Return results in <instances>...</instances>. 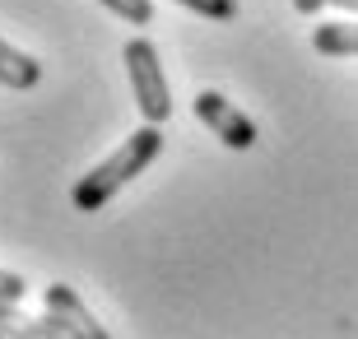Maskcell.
I'll use <instances>...</instances> for the list:
<instances>
[{
    "mask_svg": "<svg viewBox=\"0 0 358 339\" xmlns=\"http://www.w3.org/2000/svg\"><path fill=\"white\" fill-rule=\"evenodd\" d=\"M159 154H163V131H159V126H140V131L126 135V140H121L117 149H112V154L98 163V168L84 172L80 182H75V191H70V205L84 209V214L103 209L107 200L121 191V186H131Z\"/></svg>",
    "mask_w": 358,
    "mask_h": 339,
    "instance_id": "1",
    "label": "cell"
},
{
    "mask_svg": "<svg viewBox=\"0 0 358 339\" xmlns=\"http://www.w3.org/2000/svg\"><path fill=\"white\" fill-rule=\"evenodd\" d=\"M121 61H126V75H131V89H135V107L145 126H163L173 117V93H168V75H163V61H159V47L149 38H131L121 47Z\"/></svg>",
    "mask_w": 358,
    "mask_h": 339,
    "instance_id": "2",
    "label": "cell"
},
{
    "mask_svg": "<svg viewBox=\"0 0 358 339\" xmlns=\"http://www.w3.org/2000/svg\"><path fill=\"white\" fill-rule=\"evenodd\" d=\"M191 107H196V117L210 126V135H219L228 149H252V144L261 140L256 121L247 117V112H238V107L228 103L224 93L205 89V93H196V103H191Z\"/></svg>",
    "mask_w": 358,
    "mask_h": 339,
    "instance_id": "3",
    "label": "cell"
},
{
    "mask_svg": "<svg viewBox=\"0 0 358 339\" xmlns=\"http://www.w3.org/2000/svg\"><path fill=\"white\" fill-rule=\"evenodd\" d=\"M42 307H47V321H52L66 339H112L98 321H93V312L84 307V298L70 284H47L42 288Z\"/></svg>",
    "mask_w": 358,
    "mask_h": 339,
    "instance_id": "4",
    "label": "cell"
},
{
    "mask_svg": "<svg viewBox=\"0 0 358 339\" xmlns=\"http://www.w3.org/2000/svg\"><path fill=\"white\" fill-rule=\"evenodd\" d=\"M0 330H5V339H66L47 316H38V321L24 316L19 302H0Z\"/></svg>",
    "mask_w": 358,
    "mask_h": 339,
    "instance_id": "5",
    "label": "cell"
},
{
    "mask_svg": "<svg viewBox=\"0 0 358 339\" xmlns=\"http://www.w3.org/2000/svg\"><path fill=\"white\" fill-rule=\"evenodd\" d=\"M38 79H42V66H38V61L0 38V84H5V89H33Z\"/></svg>",
    "mask_w": 358,
    "mask_h": 339,
    "instance_id": "6",
    "label": "cell"
},
{
    "mask_svg": "<svg viewBox=\"0 0 358 339\" xmlns=\"http://www.w3.org/2000/svg\"><path fill=\"white\" fill-rule=\"evenodd\" d=\"M312 47L321 56H358V24H317Z\"/></svg>",
    "mask_w": 358,
    "mask_h": 339,
    "instance_id": "7",
    "label": "cell"
},
{
    "mask_svg": "<svg viewBox=\"0 0 358 339\" xmlns=\"http://www.w3.org/2000/svg\"><path fill=\"white\" fill-rule=\"evenodd\" d=\"M173 5L200 14V19H210V24H233L242 14V0H173Z\"/></svg>",
    "mask_w": 358,
    "mask_h": 339,
    "instance_id": "8",
    "label": "cell"
},
{
    "mask_svg": "<svg viewBox=\"0 0 358 339\" xmlns=\"http://www.w3.org/2000/svg\"><path fill=\"white\" fill-rule=\"evenodd\" d=\"M103 5H107L112 14H117V19L135 24V28L154 24V0H103Z\"/></svg>",
    "mask_w": 358,
    "mask_h": 339,
    "instance_id": "9",
    "label": "cell"
},
{
    "mask_svg": "<svg viewBox=\"0 0 358 339\" xmlns=\"http://www.w3.org/2000/svg\"><path fill=\"white\" fill-rule=\"evenodd\" d=\"M28 284H24V274H14V270H0V302H24Z\"/></svg>",
    "mask_w": 358,
    "mask_h": 339,
    "instance_id": "10",
    "label": "cell"
},
{
    "mask_svg": "<svg viewBox=\"0 0 358 339\" xmlns=\"http://www.w3.org/2000/svg\"><path fill=\"white\" fill-rule=\"evenodd\" d=\"M321 5H326V0H293V10H298V14H321Z\"/></svg>",
    "mask_w": 358,
    "mask_h": 339,
    "instance_id": "11",
    "label": "cell"
},
{
    "mask_svg": "<svg viewBox=\"0 0 358 339\" xmlns=\"http://www.w3.org/2000/svg\"><path fill=\"white\" fill-rule=\"evenodd\" d=\"M326 5H335V10H345V14H358V0H326Z\"/></svg>",
    "mask_w": 358,
    "mask_h": 339,
    "instance_id": "12",
    "label": "cell"
},
{
    "mask_svg": "<svg viewBox=\"0 0 358 339\" xmlns=\"http://www.w3.org/2000/svg\"><path fill=\"white\" fill-rule=\"evenodd\" d=\"M0 339H5V330H0Z\"/></svg>",
    "mask_w": 358,
    "mask_h": 339,
    "instance_id": "13",
    "label": "cell"
}]
</instances>
